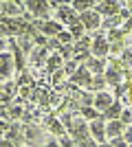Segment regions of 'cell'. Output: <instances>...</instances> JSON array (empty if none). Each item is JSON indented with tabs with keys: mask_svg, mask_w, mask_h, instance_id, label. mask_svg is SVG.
<instances>
[{
	"mask_svg": "<svg viewBox=\"0 0 132 147\" xmlns=\"http://www.w3.org/2000/svg\"><path fill=\"white\" fill-rule=\"evenodd\" d=\"M70 136H73L77 143H86V141H90V125H86L84 121L70 123Z\"/></svg>",
	"mask_w": 132,
	"mask_h": 147,
	"instance_id": "obj_1",
	"label": "cell"
},
{
	"mask_svg": "<svg viewBox=\"0 0 132 147\" xmlns=\"http://www.w3.org/2000/svg\"><path fill=\"white\" fill-rule=\"evenodd\" d=\"M90 53H93V55L97 57V59L106 57L108 53H110V42H108L106 37H104V35L99 33V35H97V37L93 40V44H90Z\"/></svg>",
	"mask_w": 132,
	"mask_h": 147,
	"instance_id": "obj_2",
	"label": "cell"
},
{
	"mask_svg": "<svg viewBox=\"0 0 132 147\" xmlns=\"http://www.w3.org/2000/svg\"><path fill=\"white\" fill-rule=\"evenodd\" d=\"M79 22H82L84 29H99L101 26V16L95 11V9H90V11L79 16Z\"/></svg>",
	"mask_w": 132,
	"mask_h": 147,
	"instance_id": "obj_3",
	"label": "cell"
},
{
	"mask_svg": "<svg viewBox=\"0 0 132 147\" xmlns=\"http://www.w3.org/2000/svg\"><path fill=\"white\" fill-rule=\"evenodd\" d=\"M90 138L97 143H106L108 134H106V123H104V119H97V121L90 123Z\"/></svg>",
	"mask_w": 132,
	"mask_h": 147,
	"instance_id": "obj_4",
	"label": "cell"
},
{
	"mask_svg": "<svg viewBox=\"0 0 132 147\" xmlns=\"http://www.w3.org/2000/svg\"><path fill=\"white\" fill-rule=\"evenodd\" d=\"M57 22L62 24V22H66V24H73V22H77V16H75V9L70 5H60L57 7Z\"/></svg>",
	"mask_w": 132,
	"mask_h": 147,
	"instance_id": "obj_5",
	"label": "cell"
},
{
	"mask_svg": "<svg viewBox=\"0 0 132 147\" xmlns=\"http://www.w3.org/2000/svg\"><path fill=\"white\" fill-rule=\"evenodd\" d=\"M13 75V57L11 53H0V77L2 79H9Z\"/></svg>",
	"mask_w": 132,
	"mask_h": 147,
	"instance_id": "obj_6",
	"label": "cell"
},
{
	"mask_svg": "<svg viewBox=\"0 0 132 147\" xmlns=\"http://www.w3.org/2000/svg\"><path fill=\"white\" fill-rule=\"evenodd\" d=\"M70 79L75 81L77 86H88V88H90V81H93V75H90V70H88L86 66H79V68L75 70V75L70 77Z\"/></svg>",
	"mask_w": 132,
	"mask_h": 147,
	"instance_id": "obj_7",
	"label": "cell"
},
{
	"mask_svg": "<svg viewBox=\"0 0 132 147\" xmlns=\"http://www.w3.org/2000/svg\"><path fill=\"white\" fill-rule=\"evenodd\" d=\"M112 101L114 99L108 94V92H97V97H95V101H93V108L95 110H101V112H106L110 105H112Z\"/></svg>",
	"mask_w": 132,
	"mask_h": 147,
	"instance_id": "obj_8",
	"label": "cell"
},
{
	"mask_svg": "<svg viewBox=\"0 0 132 147\" xmlns=\"http://www.w3.org/2000/svg\"><path fill=\"white\" fill-rule=\"evenodd\" d=\"M97 7V9H95V11L99 13V16H119V2H99V5H95Z\"/></svg>",
	"mask_w": 132,
	"mask_h": 147,
	"instance_id": "obj_9",
	"label": "cell"
},
{
	"mask_svg": "<svg viewBox=\"0 0 132 147\" xmlns=\"http://www.w3.org/2000/svg\"><path fill=\"white\" fill-rule=\"evenodd\" d=\"M40 31H42V35H51V37H57L62 33V24L57 22V20H49V22H44L40 24Z\"/></svg>",
	"mask_w": 132,
	"mask_h": 147,
	"instance_id": "obj_10",
	"label": "cell"
},
{
	"mask_svg": "<svg viewBox=\"0 0 132 147\" xmlns=\"http://www.w3.org/2000/svg\"><path fill=\"white\" fill-rule=\"evenodd\" d=\"M121 112H123V105H121L119 101H112V105L104 112V117H101V119H104V121H119Z\"/></svg>",
	"mask_w": 132,
	"mask_h": 147,
	"instance_id": "obj_11",
	"label": "cell"
},
{
	"mask_svg": "<svg viewBox=\"0 0 132 147\" xmlns=\"http://www.w3.org/2000/svg\"><path fill=\"white\" fill-rule=\"evenodd\" d=\"M123 129H126V125H123L121 121H108L106 123V134H108V138L123 136Z\"/></svg>",
	"mask_w": 132,
	"mask_h": 147,
	"instance_id": "obj_12",
	"label": "cell"
},
{
	"mask_svg": "<svg viewBox=\"0 0 132 147\" xmlns=\"http://www.w3.org/2000/svg\"><path fill=\"white\" fill-rule=\"evenodd\" d=\"M26 9H31L33 16H46V11H49V2H35V0H31V2H24Z\"/></svg>",
	"mask_w": 132,
	"mask_h": 147,
	"instance_id": "obj_13",
	"label": "cell"
},
{
	"mask_svg": "<svg viewBox=\"0 0 132 147\" xmlns=\"http://www.w3.org/2000/svg\"><path fill=\"white\" fill-rule=\"evenodd\" d=\"M84 66H86L88 70H90V73H95V75H101V73H106V64H104L101 59H97V57H95V59H93V57H88Z\"/></svg>",
	"mask_w": 132,
	"mask_h": 147,
	"instance_id": "obj_14",
	"label": "cell"
},
{
	"mask_svg": "<svg viewBox=\"0 0 132 147\" xmlns=\"http://www.w3.org/2000/svg\"><path fill=\"white\" fill-rule=\"evenodd\" d=\"M49 49H33V53H31V61L35 64V66H40V64H46L49 61Z\"/></svg>",
	"mask_w": 132,
	"mask_h": 147,
	"instance_id": "obj_15",
	"label": "cell"
},
{
	"mask_svg": "<svg viewBox=\"0 0 132 147\" xmlns=\"http://www.w3.org/2000/svg\"><path fill=\"white\" fill-rule=\"evenodd\" d=\"M104 77H106V84H110V86H119L121 84V75L117 68H106V73H104Z\"/></svg>",
	"mask_w": 132,
	"mask_h": 147,
	"instance_id": "obj_16",
	"label": "cell"
},
{
	"mask_svg": "<svg viewBox=\"0 0 132 147\" xmlns=\"http://www.w3.org/2000/svg\"><path fill=\"white\" fill-rule=\"evenodd\" d=\"M2 11L7 13V16H18V13H22V7L24 5H16V2H2Z\"/></svg>",
	"mask_w": 132,
	"mask_h": 147,
	"instance_id": "obj_17",
	"label": "cell"
},
{
	"mask_svg": "<svg viewBox=\"0 0 132 147\" xmlns=\"http://www.w3.org/2000/svg\"><path fill=\"white\" fill-rule=\"evenodd\" d=\"M104 88H106V77H104V75H95L93 81H90V90L104 92Z\"/></svg>",
	"mask_w": 132,
	"mask_h": 147,
	"instance_id": "obj_18",
	"label": "cell"
},
{
	"mask_svg": "<svg viewBox=\"0 0 132 147\" xmlns=\"http://www.w3.org/2000/svg\"><path fill=\"white\" fill-rule=\"evenodd\" d=\"M62 55H60V53H53V55L49 57V64H46V68H49L51 73H55V68H60L62 66Z\"/></svg>",
	"mask_w": 132,
	"mask_h": 147,
	"instance_id": "obj_19",
	"label": "cell"
},
{
	"mask_svg": "<svg viewBox=\"0 0 132 147\" xmlns=\"http://www.w3.org/2000/svg\"><path fill=\"white\" fill-rule=\"evenodd\" d=\"M82 31H84V26H82V22L77 20V22H73V24L68 26V33L73 37H82Z\"/></svg>",
	"mask_w": 132,
	"mask_h": 147,
	"instance_id": "obj_20",
	"label": "cell"
},
{
	"mask_svg": "<svg viewBox=\"0 0 132 147\" xmlns=\"http://www.w3.org/2000/svg\"><path fill=\"white\" fill-rule=\"evenodd\" d=\"M82 114H84V119H88V121H97V119H101L99 112L95 110V108H84Z\"/></svg>",
	"mask_w": 132,
	"mask_h": 147,
	"instance_id": "obj_21",
	"label": "cell"
},
{
	"mask_svg": "<svg viewBox=\"0 0 132 147\" xmlns=\"http://www.w3.org/2000/svg\"><path fill=\"white\" fill-rule=\"evenodd\" d=\"M55 40L62 44V46H70V40H73V35H70V33H66V31H62V33H60Z\"/></svg>",
	"mask_w": 132,
	"mask_h": 147,
	"instance_id": "obj_22",
	"label": "cell"
},
{
	"mask_svg": "<svg viewBox=\"0 0 132 147\" xmlns=\"http://www.w3.org/2000/svg\"><path fill=\"white\" fill-rule=\"evenodd\" d=\"M77 68H79V66H77V61H75V59H68V64H66V68H64V73H66V75H70V77H73V75H75V70H77Z\"/></svg>",
	"mask_w": 132,
	"mask_h": 147,
	"instance_id": "obj_23",
	"label": "cell"
},
{
	"mask_svg": "<svg viewBox=\"0 0 132 147\" xmlns=\"http://www.w3.org/2000/svg\"><path fill=\"white\" fill-rule=\"evenodd\" d=\"M119 121L123 123V125H130V123H132V112L123 110V112H121V117H119Z\"/></svg>",
	"mask_w": 132,
	"mask_h": 147,
	"instance_id": "obj_24",
	"label": "cell"
},
{
	"mask_svg": "<svg viewBox=\"0 0 132 147\" xmlns=\"http://www.w3.org/2000/svg\"><path fill=\"white\" fill-rule=\"evenodd\" d=\"M88 46H90V40H88V37H82V40H79V42H77V44H73V49H75V51L88 49Z\"/></svg>",
	"mask_w": 132,
	"mask_h": 147,
	"instance_id": "obj_25",
	"label": "cell"
},
{
	"mask_svg": "<svg viewBox=\"0 0 132 147\" xmlns=\"http://www.w3.org/2000/svg\"><path fill=\"white\" fill-rule=\"evenodd\" d=\"M110 145L112 147H128V143L123 141V136H117V138H110Z\"/></svg>",
	"mask_w": 132,
	"mask_h": 147,
	"instance_id": "obj_26",
	"label": "cell"
},
{
	"mask_svg": "<svg viewBox=\"0 0 132 147\" xmlns=\"http://www.w3.org/2000/svg\"><path fill=\"white\" fill-rule=\"evenodd\" d=\"M119 20H121V16H112V18H108V20H106V22H104L101 26H106V29H112V24H117Z\"/></svg>",
	"mask_w": 132,
	"mask_h": 147,
	"instance_id": "obj_27",
	"label": "cell"
},
{
	"mask_svg": "<svg viewBox=\"0 0 132 147\" xmlns=\"http://www.w3.org/2000/svg\"><path fill=\"white\" fill-rule=\"evenodd\" d=\"M123 141H126L128 145H132V127H130V125L123 129Z\"/></svg>",
	"mask_w": 132,
	"mask_h": 147,
	"instance_id": "obj_28",
	"label": "cell"
},
{
	"mask_svg": "<svg viewBox=\"0 0 132 147\" xmlns=\"http://www.w3.org/2000/svg\"><path fill=\"white\" fill-rule=\"evenodd\" d=\"M13 90H16V84H7V86H2V94H13Z\"/></svg>",
	"mask_w": 132,
	"mask_h": 147,
	"instance_id": "obj_29",
	"label": "cell"
},
{
	"mask_svg": "<svg viewBox=\"0 0 132 147\" xmlns=\"http://www.w3.org/2000/svg\"><path fill=\"white\" fill-rule=\"evenodd\" d=\"M20 112H22V110L16 105V108H11V110H9V117H11V119H18V117H20Z\"/></svg>",
	"mask_w": 132,
	"mask_h": 147,
	"instance_id": "obj_30",
	"label": "cell"
},
{
	"mask_svg": "<svg viewBox=\"0 0 132 147\" xmlns=\"http://www.w3.org/2000/svg\"><path fill=\"white\" fill-rule=\"evenodd\" d=\"M121 55H123V59H126V64H132V51H123Z\"/></svg>",
	"mask_w": 132,
	"mask_h": 147,
	"instance_id": "obj_31",
	"label": "cell"
},
{
	"mask_svg": "<svg viewBox=\"0 0 132 147\" xmlns=\"http://www.w3.org/2000/svg\"><path fill=\"white\" fill-rule=\"evenodd\" d=\"M51 127H53V132H57V134H62V132H64V127H62V123H53V125H51Z\"/></svg>",
	"mask_w": 132,
	"mask_h": 147,
	"instance_id": "obj_32",
	"label": "cell"
},
{
	"mask_svg": "<svg viewBox=\"0 0 132 147\" xmlns=\"http://www.w3.org/2000/svg\"><path fill=\"white\" fill-rule=\"evenodd\" d=\"M62 75H64L62 70H57V73H53V79H55V81H60V77H62Z\"/></svg>",
	"mask_w": 132,
	"mask_h": 147,
	"instance_id": "obj_33",
	"label": "cell"
},
{
	"mask_svg": "<svg viewBox=\"0 0 132 147\" xmlns=\"http://www.w3.org/2000/svg\"><path fill=\"white\" fill-rule=\"evenodd\" d=\"M0 53H5V37L0 35Z\"/></svg>",
	"mask_w": 132,
	"mask_h": 147,
	"instance_id": "obj_34",
	"label": "cell"
},
{
	"mask_svg": "<svg viewBox=\"0 0 132 147\" xmlns=\"http://www.w3.org/2000/svg\"><path fill=\"white\" fill-rule=\"evenodd\" d=\"M62 147H73V143H70V141H66V138H64V141H62Z\"/></svg>",
	"mask_w": 132,
	"mask_h": 147,
	"instance_id": "obj_35",
	"label": "cell"
},
{
	"mask_svg": "<svg viewBox=\"0 0 132 147\" xmlns=\"http://www.w3.org/2000/svg\"><path fill=\"white\" fill-rule=\"evenodd\" d=\"M99 147H112V145H110V143H101Z\"/></svg>",
	"mask_w": 132,
	"mask_h": 147,
	"instance_id": "obj_36",
	"label": "cell"
},
{
	"mask_svg": "<svg viewBox=\"0 0 132 147\" xmlns=\"http://www.w3.org/2000/svg\"><path fill=\"white\" fill-rule=\"evenodd\" d=\"M46 147H60V145H57V143H49Z\"/></svg>",
	"mask_w": 132,
	"mask_h": 147,
	"instance_id": "obj_37",
	"label": "cell"
},
{
	"mask_svg": "<svg viewBox=\"0 0 132 147\" xmlns=\"http://www.w3.org/2000/svg\"><path fill=\"white\" fill-rule=\"evenodd\" d=\"M128 147H132V145H128Z\"/></svg>",
	"mask_w": 132,
	"mask_h": 147,
	"instance_id": "obj_38",
	"label": "cell"
},
{
	"mask_svg": "<svg viewBox=\"0 0 132 147\" xmlns=\"http://www.w3.org/2000/svg\"><path fill=\"white\" fill-rule=\"evenodd\" d=\"M0 5H2V2H0Z\"/></svg>",
	"mask_w": 132,
	"mask_h": 147,
	"instance_id": "obj_39",
	"label": "cell"
}]
</instances>
